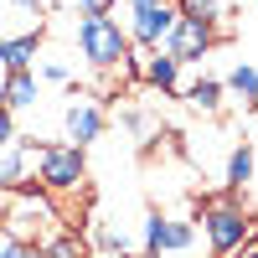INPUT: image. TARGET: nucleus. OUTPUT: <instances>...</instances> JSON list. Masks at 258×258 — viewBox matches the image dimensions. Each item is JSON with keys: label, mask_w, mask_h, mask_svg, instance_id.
<instances>
[{"label": "nucleus", "mask_w": 258, "mask_h": 258, "mask_svg": "<svg viewBox=\"0 0 258 258\" xmlns=\"http://www.w3.org/2000/svg\"><path fill=\"white\" fill-rule=\"evenodd\" d=\"M124 124H129V129H135V135H150V119H145L140 109H124Z\"/></svg>", "instance_id": "412c9836"}, {"label": "nucleus", "mask_w": 258, "mask_h": 258, "mask_svg": "<svg viewBox=\"0 0 258 258\" xmlns=\"http://www.w3.org/2000/svg\"><path fill=\"white\" fill-rule=\"evenodd\" d=\"M212 41H217V21L202 16V11H186V6H181L176 26H170V36H165V52L186 68V62H202V57L212 52Z\"/></svg>", "instance_id": "0eeeda50"}, {"label": "nucleus", "mask_w": 258, "mask_h": 258, "mask_svg": "<svg viewBox=\"0 0 258 258\" xmlns=\"http://www.w3.org/2000/svg\"><path fill=\"white\" fill-rule=\"evenodd\" d=\"M41 253H47V258H88V243H83L78 232L62 227V232H52V238L41 243Z\"/></svg>", "instance_id": "dca6fc26"}, {"label": "nucleus", "mask_w": 258, "mask_h": 258, "mask_svg": "<svg viewBox=\"0 0 258 258\" xmlns=\"http://www.w3.org/2000/svg\"><path fill=\"white\" fill-rule=\"evenodd\" d=\"M78 52H83V62L98 68V73L124 68V62H129V36H124V26H119V16H109V11L78 16Z\"/></svg>", "instance_id": "f257e3e1"}, {"label": "nucleus", "mask_w": 258, "mask_h": 258, "mask_svg": "<svg viewBox=\"0 0 258 258\" xmlns=\"http://www.w3.org/2000/svg\"><path fill=\"white\" fill-rule=\"evenodd\" d=\"M140 78H145L155 93H181V62L170 57L165 47H155V52L140 57Z\"/></svg>", "instance_id": "9d476101"}, {"label": "nucleus", "mask_w": 258, "mask_h": 258, "mask_svg": "<svg viewBox=\"0 0 258 258\" xmlns=\"http://www.w3.org/2000/svg\"><path fill=\"white\" fill-rule=\"evenodd\" d=\"M197 248H202L197 222H186V217H165V212L145 217V253H150V258H191Z\"/></svg>", "instance_id": "423d86ee"}, {"label": "nucleus", "mask_w": 258, "mask_h": 258, "mask_svg": "<svg viewBox=\"0 0 258 258\" xmlns=\"http://www.w3.org/2000/svg\"><path fill=\"white\" fill-rule=\"evenodd\" d=\"M88 258H129V253H109V248H98V253H88Z\"/></svg>", "instance_id": "b1692460"}, {"label": "nucleus", "mask_w": 258, "mask_h": 258, "mask_svg": "<svg viewBox=\"0 0 258 258\" xmlns=\"http://www.w3.org/2000/svg\"><path fill=\"white\" fill-rule=\"evenodd\" d=\"M253 165H258V160H253V145H248V140L232 145V150H227V170H222V181H227L232 191H243V186L253 181Z\"/></svg>", "instance_id": "ddd939ff"}, {"label": "nucleus", "mask_w": 258, "mask_h": 258, "mask_svg": "<svg viewBox=\"0 0 258 258\" xmlns=\"http://www.w3.org/2000/svg\"><path fill=\"white\" fill-rule=\"evenodd\" d=\"M0 258H47L36 243H21V238H11L6 227H0Z\"/></svg>", "instance_id": "f3484780"}, {"label": "nucleus", "mask_w": 258, "mask_h": 258, "mask_svg": "<svg viewBox=\"0 0 258 258\" xmlns=\"http://www.w3.org/2000/svg\"><path fill=\"white\" fill-rule=\"evenodd\" d=\"M222 88H227V93H238L248 109H258V68H253V62H238V68L227 73Z\"/></svg>", "instance_id": "2eb2a0df"}, {"label": "nucleus", "mask_w": 258, "mask_h": 258, "mask_svg": "<svg viewBox=\"0 0 258 258\" xmlns=\"http://www.w3.org/2000/svg\"><path fill=\"white\" fill-rule=\"evenodd\" d=\"M181 6H186V11H202V16H212V21H217V11H222V0H181Z\"/></svg>", "instance_id": "6ab92c4d"}, {"label": "nucleus", "mask_w": 258, "mask_h": 258, "mask_svg": "<svg viewBox=\"0 0 258 258\" xmlns=\"http://www.w3.org/2000/svg\"><path fill=\"white\" fill-rule=\"evenodd\" d=\"M176 16H181V0H124V21L119 26L129 36V47L155 52V47H165Z\"/></svg>", "instance_id": "20e7f679"}, {"label": "nucleus", "mask_w": 258, "mask_h": 258, "mask_svg": "<svg viewBox=\"0 0 258 258\" xmlns=\"http://www.w3.org/2000/svg\"><path fill=\"white\" fill-rule=\"evenodd\" d=\"M145 258H150V253H145Z\"/></svg>", "instance_id": "a878e982"}, {"label": "nucleus", "mask_w": 258, "mask_h": 258, "mask_svg": "<svg viewBox=\"0 0 258 258\" xmlns=\"http://www.w3.org/2000/svg\"><path fill=\"white\" fill-rule=\"evenodd\" d=\"M222 83L217 78H197V83H191V88H186V103H191V109H197V114H217L222 109Z\"/></svg>", "instance_id": "4468645a"}, {"label": "nucleus", "mask_w": 258, "mask_h": 258, "mask_svg": "<svg viewBox=\"0 0 258 258\" xmlns=\"http://www.w3.org/2000/svg\"><path fill=\"white\" fill-rule=\"evenodd\" d=\"M36 52H41V31H31V36H6V41H0V73H31Z\"/></svg>", "instance_id": "9b49d317"}, {"label": "nucleus", "mask_w": 258, "mask_h": 258, "mask_svg": "<svg viewBox=\"0 0 258 258\" xmlns=\"http://www.w3.org/2000/svg\"><path fill=\"white\" fill-rule=\"evenodd\" d=\"M41 98V78L36 73H6V83H0V103L16 114V109H36Z\"/></svg>", "instance_id": "f8f14e48"}, {"label": "nucleus", "mask_w": 258, "mask_h": 258, "mask_svg": "<svg viewBox=\"0 0 258 258\" xmlns=\"http://www.w3.org/2000/svg\"><path fill=\"white\" fill-rule=\"evenodd\" d=\"M36 155H41V145L26 140V135L0 145V191H26L31 176H36Z\"/></svg>", "instance_id": "1a4fd4ad"}, {"label": "nucleus", "mask_w": 258, "mask_h": 258, "mask_svg": "<svg viewBox=\"0 0 258 258\" xmlns=\"http://www.w3.org/2000/svg\"><path fill=\"white\" fill-rule=\"evenodd\" d=\"M0 212H6V191H0Z\"/></svg>", "instance_id": "393cba45"}, {"label": "nucleus", "mask_w": 258, "mask_h": 258, "mask_svg": "<svg viewBox=\"0 0 258 258\" xmlns=\"http://www.w3.org/2000/svg\"><path fill=\"white\" fill-rule=\"evenodd\" d=\"M73 6H78L83 16H93V11H109V6H119V0H73Z\"/></svg>", "instance_id": "4be33fe9"}, {"label": "nucleus", "mask_w": 258, "mask_h": 258, "mask_svg": "<svg viewBox=\"0 0 258 258\" xmlns=\"http://www.w3.org/2000/svg\"><path fill=\"white\" fill-rule=\"evenodd\" d=\"M103 124H109V119H103V103H98L93 93H73V98H68V109H62V135H68L78 150L93 145V140L103 135Z\"/></svg>", "instance_id": "6e6552de"}, {"label": "nucleus", "mask_w": 258, "mask_h": 258, "mask_svg": "<svg viewBox=\"0 0 258 258\" xmlns=\"http://www.w3.org/2000/svg\"><path fill=\"white\" fill-rule=\"evenodd\" d=\"M202 238H207V248L217 253V258H232L238 248H248L258 238V227H253V217H248L243 202L217 197V202L202 207Z\"/></svg>", "instance_id": "f03ea898"}, {"label": "nucleus", "mask_w": 258, "mask_h": 258, "mask_svg": "<svg viewBox=\"0 0 258 258\" xmlns=\"http://www.w3.org/2000/svg\"><path fill=\"white\" fill-rule=\"evenodd\" d=\"M88 181V160H83L78 145H41L36 155V186L47 197H68V191H83Z\"/></svg>", "instance_id": "39448f33"}, {"label": "nucleus", "mask_w": 258, "mask_h": 258, "mask_svg": "<svg viewBox=\"0 0 258 258\" xmlns=\"http://www.w3.org/2000/svg\"><path fill=\"white\" fill-rule=\"evenodd\" d=\"M232 258H258V238H253L248 248H238V253H232Z\"/></svg>", "instance_id": "5701e85b"}, {"label": "nucleus", "mask_w": 258, "mask_h": 258, "mask_svg": "<svg viewBox=\"0 0 258 258\" xmlns=\"http://www.w3.org/2000/svg\"><path fill=\"white\" fill-rule=\"evenodd\" d=\"M0 217H6V222H0V227H6L11 232V238H21V243H47L52 238V232H62L57 227V207L47 202V191H11V207L6 212H0Z\"/></svg>", "instance_id": "7ed1b4c3"}, {"label": "nucleus", "mask_w": 258, "mask_h": 258, "mask_svg": "<svg viewBox=\"0 0 258 258\" xmlns=\"http://www.w3.org/2000/svg\"><path fill=\"white\" fill-rule=\"evenodd\" d=\"M41 78H47V83H68L73 73H68V68H62V62H41Z\"/></svg>", "instance_id": "aec40b11"}, {"label": "nucleus", "mask_w": 258, "mask_h": 258, "mask_svg": "<svg viewBox=\"0 0 258 258\" xmlns=\"http://www.w3.org/2000/svg\"><path fill=\"white\" fill-rule=\"evenodd\" d=\"M16 135H21V129H16V114L6 109V103H0V145H11Z\"/></svg>", "instance_id": "a211bd4d"}]
</instances>
